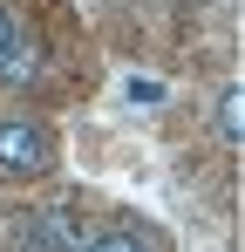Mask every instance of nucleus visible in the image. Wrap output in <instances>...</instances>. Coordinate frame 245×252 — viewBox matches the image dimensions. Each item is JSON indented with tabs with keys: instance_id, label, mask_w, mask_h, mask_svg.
<instances>
[{
	"instance_id": "7ed1b4c3",
	"label": "nucleus",
	"mask_w": 245,
	"mask_h": 252,
	"mask_svg": "<svg viewBox=\"0 0 245 252\" xmlns=\"http://www.w3.org/2000/svg\"><path fill=\"white\" fill-rule=\"evenodd\" d=\"M28 246H34V252H75L82 232H75L68 211H34V218H28Z\"/></svg>"
},
{
	"instance_id": "20e7f679",
	"label": "nucleus",
	"mask_w": 245,
	"mask_h": 252,
	"mask_svg": "<svg viewBox=\"0 0 245 252\" xmlns=\"http://www.w3.org/2000/svg\"><path fill=\"white\" fill-rule=\"evenodd\" d=\"M82 252H157V239L136 232V225H95V232L82 239Z\"/></svg>"
},
{
	"instance_id": "39448f33",
	"label": "nucleus",
	"mask_w": 245,
	"mask_h": 252,
	"mask_svg": "<svg viewBox=\"0 0 245 252\" xmlns=\"http://www.w3.org/2000/svg\"><path fill=\"white\" fill-rule=\"evenodd\" d=\"M218 136L239 143V89H218Z\"/></svg>"
},
{
	"instance_id": "f03ea898",
	"label": "nucleus",
	"mask_w": 245,
	"mask_h": 252,
	"mask_svg": "<svg viewBox=\"0 0 245 252\" xmlns=\"http://www.w3.org/2000/svg\"><path fill=\"white\" fill-rule=\"evenodd\" d=\"M34 75H41V41L28 34V21L0 0V82L21 89V82H34Z\"/></svg>"
},
{
	"instance_id": "f257e3e1",
	"label": "nucleus",
	"mask_w": 245,
	"mask_h": 252,
	"mask_svg": "<svg viewBox=\"0 0 245 252\" xmlns=\"http://www.w3.org/2000/svg\"><path fill=\"white\" fill-rule=\"evenodd\" d=\"M61 164V143H55V129L28 116V109H7L0 116V177L7 184H34L48 170Z\"/></svg>"
}]
</instances>
